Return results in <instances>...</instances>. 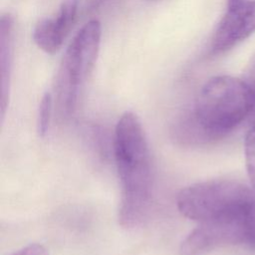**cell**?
<instances>
[{"instance_id": "1", "label": "cell", "mask_w": 255, "mask_h": 255, "mask_svg": "<svg viewBox=\"0 0 255 255\" xmlns=\"http://www.w3.org/2000/svg\"><path fill=\"white\" fill-rule=\"evenodd\" d=\"M114 150L122 189L119 222L125 228H132L139 225L148 212L152 170L143 128L131 112L123 114L116 125Z\"/></svg>"}, {"instance_id": "2", "label": "cell", "mask_w": 255, "mask_h": 255, "mask_svg": "<svg viewBox=\"0 0 255 255\" xmlns=\"http://www.w3.org/2000/svg\"><path fill=\"white\" fill-rule=\"evenodd\" d=\"M255 108V92L243 80L216 76L201 88L191 119L179 128L186 140L217 139L239 126Z\"/></svg>"}, {"instance_id": "3", "label": "cell", "mask_w": 255, "mask_h": 255, "mask_svg": "<svg viewBox=\"0 0 255 255\" xmlns=\"http://www.w3.org/2000/svg\"><path fill=\"white\" fill-rule=\"evenodd\" d=\"M101 36V23L91 20L76 34L64 54L55 83V105L62 121L69 120L77 110L81 91L98 57Z\"/></svg>"}, {"instance_id": "4", "label": "cell", "mask_w": 255, "mask_h": 255, "mask_svg": "<svg viewBox=\"0 0 255 255\" xmlns=\"http://www.w3.org/2000/svg\"><path fill=\"white\" fill-rule=\"evenodd\" d=\"M255 199V190L242 182L213 179L181 189L176 198L179 212L199 223L236 215Z\"/></svg>"}, {"instance_id": "5", "label": "cell", "mask_w": 255, "mask_h": 255, "mask_svg": "<svg viewBox=\"0 0 255 255\" xmlns=\"http://www.w3.org/2000/svg\"><path fill=\"white\" fill-rule=\"evenodd\" d=\"M252 202L236 215L200 223L180 244V254L199 255L214 248L228 245L241 244L250 247L249 209Z\"/></svg>"}, {"instance_id": "6", "label": "cell", "mask_w": 255, "mask_h": 255, "mask_svg": "<svg viewBox=\"0 0 255 255\" xmlns=\"http://www.w3.org/2000/svg\"><path fill=\"white\" fill-rule=\"evenodd\" d=\"M255 32V0H243L228 6L211 40L213 54L235 47Z\"/></svg>"}, {"instance_id": "7", "label": "cell", "mask_w": 255, "mask_h": 255, "mask_svg": "<svg viewBox=\"0 0 255 255\" xmlns=\"http://www.w3.org/2000/svg\"><path fill=\"white\" fill-rule=\"evenodd\" d=\"M79 0H65L58 12L38 22L33 32L35 44L48 54H55L70 33L77 17Z\"/></svg>"}, {"instance_id": "8", "label": "cell", "mask_w": 255, "mask_h": 255, "mask_svg": "<svg viewBox=\"0 0 255 255\" xmlns=\"http://www.w3.org/2000/svg\"><path fill=\"white\" fill-rule=\"evenodd\" d=\"M14 19L10 14H3L0 19V79L1 98L0 115L1 122L4 121L8 107L11 74L14 59Z\"/></svg>"}, {"instance_id": "9", "label": "cell", "mask_w": 255, "mask_h": 255, "mask_svg": "<svg viewBox=\"0 0 255 255\" xmlns=\"http://www.w3.org/2000/svg\"><path fill=\"white\" fill-rule=\"evenodd\" d=\"M244 152L247 175L252 188L255 190V108L251 124L245 135Z\"/></svg>"}, {"instance_id": "10", "label": "cell", "mask_w": 255, "mask_h": 255, "mask_svg": "<svg viewBox=\"0 0 255 255\" xmlns=\"http://www.w3.org/2000/svg\"><path fill=\"white\" fill-rule=\"evenodd\" d=\"M53 109V98L51 94L46 93L40 102L38 112V132L41 136H45L50 126Z\"/></svg>"}, {"instance_id": "11", "label": "cell", "mask_w": 255, "mask_h": 255, "mask_svg": "<svg viewBox=\"0 0 255 255\" xmlns=\"http://www.w3.org/2000/svg\"><path fill=\"white\" fill-rule=\"evenodd\" d=\"M11 255H49V254L47 249L43 245L33 243L25 247H22L21 249L17 250Z\"/></svg>"}, {"instance_id": "12", "label": "cell", "mask_w": 255, "mask_h": 255, "mask_svg": "<svg viewBox=\"0 0 255 255\" xmlns=\"http://www.w3.org/2000/svg\"><path fill=\"white\" fill-rule=\"evenodd\" d=\"M246 77H247L246 82L251 86V88L255 92V55L253 56L250 64L248 65Z\"/></svg>"}, {"instance_id": "13", "label": "cell", "mask_w": 255, "mask_h": 255, "mask_svg": "<svg viewBox=\"0 0 255 255\" xmlns=\"http://www.w3.org/2000/svg\"><path fill=\"white\" fill-rule=\"evenodd\" d=\"M243 0H228V6H231V5H234V4H237L239 2H241Z\"/></svg>"}]
</instances>
